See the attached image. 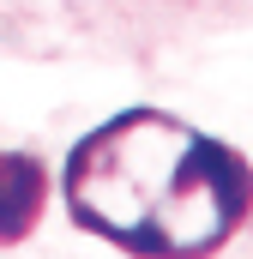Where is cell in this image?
I'll list each match as a JSON object with an SVG mask.
<instances>
[{"label":"cell","instance_id":"6da1fadb","mask_svg":"<svg viewBox=\"0 0 253 259\" xmlns=\"http://www.w3.org/2000/svg\"><path fill=\"white\" fill-rule=\"evenodd\" d=\"M66 211L126 259H211L253 211V163L163 109H126L66 157Z\"/></svg>","mask_w":253,"mask_h":259},{"label":"cell","instance_id":"7a4b0ae2","mask_svg":"<svg viewBox=\"0 0 253 259\" xmlns=\"http://www.w3.org/2000/svg\"><path fill=\"white\" fill-rule=\"evenodd\" d=\"M66 12L115 42L151 49V42H187L205 30H229L253 18V0H66Z\"/></svg>","mask_w":253,"mask_h":259},{"label":"cell","instance_id":"3957f363","mask_svg":"<svg viewBox=\"0 0 253 259\" xmlns=\"http://www.w3.org/2000/svg\"><path fill=\"white\" fill-rule=\"evenodd\" d=\"M36 199H43V175H36V163H24V157H0V241L30 229Z\"/></svg>","mask_w":253,"mask_h":259}]
</instances>
